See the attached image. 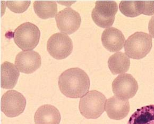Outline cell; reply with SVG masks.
<instances>
[{"label": "cell", "instance_id": "obj_1", "mask_svg": "<svg viewBox=\"0 0 154 124\" xmlns=\"http://www.w3.org/2000/svg\"><path fill=\"white\" fill-rule=\"evenodd\" d=\"M58 84L60 90L66 97L77 99L82 97L88 92L90 79L82 69L70 68L60 75Z\"/></svg>", "mask_w": 154, "mask_h": 124}, {"label": "cell", "instance_id": "obj_2", "mask_svg": "<svg viewBox=\"0 0 154 124\" xmlns=\"http://www.w3.org/2000/svg\"><path fill=\"white\" fill-rule=\"evenodd\" d=\"M106 101L102 93L90 91L80 99L79 105L80 113L87 119L98 118L104 112Z\"/></svg>", "mask_w": 154, "mask_h": 124}, {"label": "cell", "instance_id": "obj_3", "mask_svg": "<svg viewBox=\"0 0 154 124\" xmlns=\"http://www.w3.org/2000/svg\"><path fill=\"white\" fill-rule=\"evenodd\" d=\"M152 37L145 32H136L129 36L125 44V51L129 58L143 59L152 49Z\"/></svg>", "mask_w": 154, "mask_h": 124}, {"label": "cell", "instance_id": "obj_4", "mask_svg": "<svg viewBox=\"0 0 154 124\" xmlns=\"http://www.w3.org/2000/svg\"><path fill=\"white\" fill-rule=\"evenodd\" d=\"M41 32L36 25L29 22L23 23L14 30V40L20 49L32 50L38 44Z\"/></svg>", "mask_w": 154, "mask_h": 124}, {"label": "cell", "instance_id": "obj_5", "mask_svg": "<svg viewBox=\"0 0 154 124\" xmlns=\"http://www.w3.org/2000/svg\"><path fill=\"white\" fill-rule=\"evenodd\" d=\"M118 10L115 1H97L91 12V18L97 26L107 29L113 24Z\"/></svg>", "mask_w": 154, "mask_h": 124}, {"label": "cell", "instance_id": "obj_6", "mask_svg": "<svg viewBox=\"0 0 154 124\" xmlns=\"http://www.w3.org/2000/svg\"><path fill=\"white\" fill-rule=\"evenodd\" d=\"M72 40L67 34L57 33L50 37L47 42V50L55 59H66L72 52Z\"/></svg>", "mask_w": 154, "mask_h": 124}, {"label": "cell", "instance_id": "obj_7", "mask_svg": "<svg viewBox=\"0 0 154 124\" xmlns=\"http://www.w3.org/2000/svg\"><path fill=\"white\" fill-rule=\"evenodd\" d=\"M26 100L21 93L9 90L3 95L1 100V110L8 117H15L25 110Z\"/></svg>", "mask_w": 154, "mask_h": 124}, {"label": "cell", "instance_id": "obj_8", "mask_svg": "<svg viewBox=\"0 0 154 124\" xmlns=\"http://www.w3.org/2000/svg\"><path fill=\"white\" fill-rule=\"evenodd\" d=\"M112 86L114 95L123 100L131 99L138 90V82L129 74L119 75L114 80Z\"/></svg>", "mask_w": 154, "mask_h": 124}, {"label": "cell", "instance_id": "obj_9", "mask_svg": "<svg viewBox=\"0 0 154 124\" xmlns=\"http://www.w3.org/2000/svg\"><path fill=\"white\" fill-rule=\"evenodd\" d=\"M57 28L65 34H71L79 28L82 18L80 14L71 8H66L59 11L55 17Z\"/></svg>", "mask_w": 154, "mask_h": 124}, {"label": "cell", "instance_id": "obj_10", "mask_svg": "<svg viewBox=\"0 0 154 124\" xmlns=\"http://www.w3.org/2000/svg\"><path fill=\"white\" fill-rule=\"evenodd\" d=\"M42 64V58L38 52L33 50L23 51L16 56L15 65L20 72L30 74L35 72Z\"/></svg>", "mask_w": 154, "mask_h": 124}, {"label": "cell", "instance_id": "obj_11", "mask_svg": "<svg viewBox=\"0 0 154 124\" xmlns=\"http://www.w3.org/2000/svg\"><path fill=\"white\" fill-rule=\"evenodd\" d=\"M130 110L128 100H123L113 96L107 100L105 110L112 119L120 120L126 117Z\"/></svg>", "mask_w": 154, "mask_h": 124}, {"label": "cell", "instance_id": "obj_12", "mask_svg": "<svg viewBox=\"0 0 154 124\" xmlns=\"http://www.w3.org/2000/svg\"><path fill=\"white\" fill-rule=\"evenodd\" d=\"M101 41L104 47L111 52L122 50L125 42L124 35L115 27L105 30L102 33Z\"/></svg>", "mask_w": 154, "mask_h": 124}, {"label": "cell", "instance_id": "obj_13", "mask_svg": "<svg viewBox=\"0 0 154 124\" xmlns=\"http://www.w3.org/2000/svg\"><path fill=\"white\" fill-rule=\"evenodd\" d=\"M61 119L59 110L51 104L39 107L34 116L35 124H60Z\"/></svg>", "mask_w": 154, "mask_h": 124}, {"label": "cell", "instance_id": "obj_14", "mask_svg": "<svg viewBox=\"0 0 154 124\" xmlns=\"http://www.w3.org/2000/svg\"><path fill=\"white\" fill-rule=\"evenodd\" d=\"M20 73L13 63L5 61L1 65V87L10 90L14 87Z\"/></svg>", "mask_w": 154, "mask_h": 124}, {"label": "cell", "instance_id": "obj_15", "mask_svg": "<svg viewBox=\"0 0 154 124\" xmlns=\"http://www.w3.org/2000/svg\"><path fill=\"white\" fill-rule=\"evenodd\" d=\"M108 66L113 75L123 74L127 72L130 67V60L127 54L116 52L109 58Z\"/></svg>", "mask_w": 154, "mask_h": 124}, {"label": "cell", "instance_id": "obj_16", "mask_svg": "<svg viewBox=\"0 0 154 124\" xmlns=\"http://www.w3.org/2000/svg\"><path fill=\"white\" fill-rule=\"evenodd\" d=\"M127 124H154V104L137 109Z\"/></svg>", "mask_w": 154, "mask_h": 124}, {"label": "cell", "instance_id": "obj_17", "mask_svg": "<svg viewBox=\"0 0 154 124\" xmlns=\"http://www.w3.org/2000/svg\"><path fill=\"white\" fill-rule=\"evenodd\" d=\"M33 7L37 15L43 19L53 18L57 14V5L55 1H36Z\"/></svg>", "mask_w": 154, "mask_h": 124}, {"label": "cell", "instance_id": "obj_18", "mask_svg": "<svg viewBox=\"0 0 154 124\" xmlns=\"http://www.w3.org/2000/svg\"><path fill=\"white\" fill-rule=\"evenodd\" d=\"M119 9L122 14L131 18L136 17L141 14L139 1H122L120 3Z\"/></svg>", "mask_w": 154, "mask_h": 124}, {"label": "cell", "instance_id": "obj_19", "mask_svg": "<svg viewBox=\"0 0 154 124\" xmlns=\"http://www.w3.org/2000/svg\"><path fill=\"white\" fill-rule=\"evenodd\" d=\"M30 3V1H7L6 2L8 8L17 14L25 12L29 7Z\"/></svg>", "mask_w": 154, "mask_h": 124}, {"label": "cell", "instance_id": "obj_20", "mask_svg": "<svg viewBox=\"0 0 154 124\" xmlns=\"http://www.w3.org/2000/svg\"><path fill=\"white\" fill-rule=\"evenodd\" d=\"M141 14L147 16L154 14V1H139Z\"/></svg>", "mask_w": 154, "mask_h": 124}, {"label": "cell", "instance_id": "obj_21", "mask_svg": "<svg viewBox=\"0 0 154 124\" xmlns=\"http://www.w3.org/2000/svg\"><path fill=\"white\" fill-rule=\"evenodd\" d=\"M148 30L150 36L154 38V16L152 17L149 22Z\"/></svg>", "mask_w": 154, "mask_h": 124}]
</instances>
